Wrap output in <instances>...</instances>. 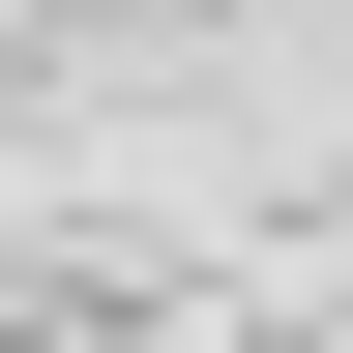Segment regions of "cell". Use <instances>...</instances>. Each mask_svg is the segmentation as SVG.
Wrapping results in <instances>:
<instances>
[{
  "label": "cell",
  "instance_id": "cell-1",
  "mask_svg": "<svg viewBox=\"0 0 353 353\" xmlns=\"http://www.w3.org/2000/svg\"><path fill=\"white\" fill-rule=\"evenodd\" d=\"M324 294H353V236H324Z\"/></svg>",
  "mask_w": 353,
  "mask_h": 353
}]
</instances>
